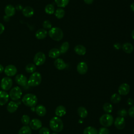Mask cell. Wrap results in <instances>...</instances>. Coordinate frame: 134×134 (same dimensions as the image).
<instances>
[{"label":"cell","instance_id":"6da1fadb","mask_svg":"<svg viewBox=\"0 0 134 134\" xmlns=\"http://www.w3.org/2000/svg\"><path fill=\"white\" fill-rule=\"evenodd\" d=\"M49 126L52 131L55 132H59L63 130V123L61 118L55 116L52 117L50 119L49 121Z\"/></svg>","mask_w":134,"mask_h":134},{"label":"cell","instance_id":"7a4b0ae2","mask_svg":"<svg viewBox=\"0 0 134 134\" xmlns=\"http://www.w3.org/2000/svg\"><path fill=\"white\" fill-rule=\"evenodd\" d=\"M21 100L23 103L26 106L32 107L37 105L38 98L35 95L31 93H28L23 97Z\"/></svg>","mask_w":134,"mask_h":134},{"label":"cell","instance_id":"3957f363","mask_svg":"<svg viewBox=\"0 0 134 134\" xmlns=\"http://www.w3.org/2000/svg\"><path fill=\"white\" fill-rule=\"evenodd\" d=\"M48 34L52 39L57 41L62 40L63 37V32L62 29L57 27H52L49 30Z\"/></svg>","mask_w":134,"mask_h":134},{"label":"cell","instance_id":"277c9868","mask_svg":"<svg viewBox=\"0 0 134 134\" xmlns=\"http://www.w3.org/2000/svg\"><path fill=\"white\" fill-rule=\"evenodd\" d=\"M42 81V77L40 73L38 72H35L31 74L28 80V84L32 87L39 85Z\"/></svg>","mask_w":134,"mask_h":134},{"label":"cell","instance_id":"5b68a950","mask_svg":"<svg viewBox=\"0 0 134 134\" xmlns=\"http://www.w3.org/2000/svg\"><path fill=\"white\" fill-rule=\"evenodd\" d=\"M114 118L109 114H105L99 118V122L104 127H109L111 126L114 122Z\"/></svg>","mask_w":134,"mask_h":134},{"label":"cell","instance_id":"8992f818","mask_svg":"<svg viewBox=\"0 0 134 134\" xmlns=\"http://www.w3.org/2000/svg\"><path fill=\"white\" fill-rule=\"evenodd\" d=\"M22 95L21 88L18 86H15L11 89L9 93V96L13 101L19 100Z\"/></svg>","mask_w":134,"mask_h":134},{"label":"cell","instance_id":"52a82bcc","mask_svg":"<svg viewBox=\"0 0 134 134\" xmlns=\"http://www.w3.org/2000/svg\"><path fill=\"white\" fill-rule=\"evenodd\" d=\"M13 85V80L8 76L3 77L1 82V87L3 91L9 90Z\"/></svg>","mask_w":134,"mask_h":134},{"label":"cell","instance_id":"ba28073f","mask_svg":"<svg viewBox=\"0 0 134 134\" xmlns=\"http://www.w3.org/2000/svg\"><path fill=\"white\" fill-rule=\"evenodd\" d=\"M46 59V57L44 53L42 52H38L35 54L34 58V62L36 65L40 66L45 62Z\"/></svg>","mask_w":134,"mask_h":134},{"label":"cell","instance_id":"9c48e42d","mask_svg":"<svg viewBox=\"0 0 134 134\" xmlns=\"http://www.w3.org/2000/svg\"><path fill=\"white\" fill-rule=\"evenodd\" d=\"M17 72L16 67L12 64L7 65L4 69L5 74L8 77L15 75Z\"/></svg>","mask_w":134,"mask_h":134},{"label":"cell","instance_id":"30bf717a","mask_svg":"<svg viewBox=\"0 0 134 134\" xmlns=\"http://www.w3.org/2000/svg\"><path fill=\"white\" fill-rule=\"evenodd\" d=\"M114 122L116 128L119 130L123 129L125 127L126 122L125 118L124 117L120 116L116 117L115 120L114 121Z\"/></svg>","mask_w":134,"mask_h":134},{"label":"cell","instance_id":"8fae6325","mask_svg":"<svg viewBox=\"0 0 134 134\" xmlns=\"http://www.w3.org/2000/svg\"><path fill=\"white\" fill-rule=\"evenodd\" d=\"M29 127L34 130L40 129L42 127V122L40 120L37 118H34L29 122Z\"/></svg>","mask_w":134,"mask_h":134},{"label":"cell","instance_id":"7c38bea8","mask_svg":"<svg viewBox=\"0 0 134 134\" xmlns=\"http://www.w3.org/2000/svg\"><path fill=\"white\" fill-rule=\"evenodd\" d=\"M16 82L19 85L24 86L28 83V80L25 75L22 74H18L15 77Z\"/></svg>","mask_w":134,"mask_h":134},{"label":"cell","instance_id":"4fadbf2b","mask_svg":"<svg viewBox=\"0 0 134 134\" xmlns=\"http://www.w3.org/2000/svg\"><path fill=\"white\" fill-rule=\"evenodd\" d=\"M130 91V86L127 83H124L121 84L118 87V92L119 95H126Z\"/></svg>","mask_w":134,"mask_h":134},{"label":"cell","instance_id":"5bb4252c","mask_svg":"<svg viewBox=\"0 0 134 134\" xmlns=\"http://www.w3.org/2000/svg\"><path fill=\"white\" fill-rule=\"evenodd\" d=\"M76 70L80 74L83 75L86 74L88 70L87 64L84 62H81L79 63L76 66Z\"/></svg>","mask_w":134,"mask_h":134},{"label":"cell","instance_id":"9a60e30c","mask_svg":"<svg viewBox=\"0 0 134 134\" xmlns=\"http://www.w3.org/2000/svg\"><path fill=\"white\" fill-rule=\"evenodd\" d=\"M9 94L4 91H0V106L6 104L9 99Z\"/></svg>","mask_w":134,"mask_h":134},{"label":"cell","instance_id":"2e32d148","mask_svg":"<svg viewBox=\"0 0 134 134\" xmlns=\"http://www.w3.org/2000/svg\"><path fill=\"white\" fill-rule=\"evenodd\" d=\"M18 103L15 101H10L7 106V110L10 113L15 112L18 107Z\"/></svg>","mask_w":134,"mask_h":134},{"label":"cell","instance_id":"e0dca14e","mask_svg":"<svg viewBox=\"0 0 134 134\" xmlns=\"http://www.w3.org/2000/svg\"><path fill=\"white\" fill-rule=\"evenodd\" d=\"M4 11H5L6 16L8 17H12L14 16L16 12L15 7L12 5H10V4L7 5L5 6Z\"/></svg>","mask_w":134,"mask_h":134},{"label":"cell","instance_id":"ac0fdd59","mask_svg":"<svg viewBox=\"0 0 134 134\" xmlns=\"http://www.w3.org/2000/svg\"><path fill=\"white\" fill-rule=\"evenodd\" d=\"M54 65L55 67L59 70H62L66 68L65 63L62 59L60 58H57L54 61Z\"/></svg>","mask_w":134,"mask_h":134},{"label":"cell","instance_id":"d6986e66","mask_svg":"<svg viewBox=\"0 0 134 134\" xmlns=\"http://www.w3.org/2000/svg\"><path fill=\"white\" fill-rule=\"evenodd\" d=\"M23 15L26 17H30L34 14V10L30 6H26L22 10Z\"/></svg>","mask_w":134,"mask_h":134},{"label":"cell","instance_id":"ffe728a7","mask_svg":"<svg viewBox=\"0 0 134 134\" xmlns=\"http://www.w3.org/2000/svg\"><path fill=\"white\" fill-rule=\"evenodd\" d=\"M74 50L75 51V52L80 55H83L86 53V50L85 47L82 45V44H77L76 45L74 48Z\"/></svg>","mask_w":134,"mask_h":134},{"label":"cell","instance_id":"44dd1931","mask_svg":"<svg viewBox=\"0 0 134 134\" xmlns=\"http://www.w3.org/2000/svg\"><path fill=\"white\" fill-rule=\"evenodd\" d=\"M66 114V109L64 106L59 105L55 109V114L58 117H61L65 115Z\"/></svg>","mask_w":134,"mask_h":134},{"label":"cell","instance_id":"7402d4cb","mask_svg":"<svg viewBox=\"0 0 134 134\" xmlns=\"http://www.w3.org/2000/svg\"><path fill=\"white\" fill-rule=\"evenodd\" d=\"M35 111L36 114L39 116H44L47 113L46 107L42 105H38L35 108Z\"/></svg>","mask_w":134,"mask_h":134},{"label":"cell","instance_id":"603a6c76","mask_svg":"<svg viewBox=\"0 0 134 134\" xmlns=\"http://www.w3.org/2000/svg\"><path fill=\"white\" fill-rule=\"evenodd\" d=\"M47 31H46V29H38L36 34H35V36L38 39H43L47 37Z\"/></svg>","mask_w":134,"mask_h":134},{"label":"cell","instance_id":"cb8c5ba5","mask_svg":"<svg viewBox=\"0 0 134 134\" xmlns=\"http://www.w3.org/2000/svg\"><path fill=\"white\" fill-rule=\"evenodd\" d=\"M122 49L125 53H131L133 50V46L129 42H126L122 44Z\"/></svg>","mask_w":134,"mask_h":134},{"label":"cell","instance_id":"d4e9b609","mask_svg":"<svg viewBox=\"0 0 134 134\" xmlns=\"http://www.w3.org/2000/svg\"><path fill=\"white\" fill-rule=\"evenodd\" d=\"M60 54L61 53L59 49L57 48H52L50 49V51H49L48 55H49V57L51 58L57 59L60 56Z\"/></svg>","mask_w":134,"mask_h":134},{"label":"cell","instance_id":"484cf974","mask_svg":"<svg viewBox=\"0 0 134 134\" xmlns=\"http://www.w3.org/2000/svg\"><path fill=\"white\" fill-rule=\"evenodd\" d=\"M77 114L81 118H85L87 117L88 112L84 107L80 106L77 109Z\"/></svg>","mask_w":134,"mask_h":134},{"label":"cell","instance_id":"4316f807","mask_svg":"<svg viewBox=\"0 0 134 134\" xmlns=\"http://www.w3.org/2000/svg\"><path fill=\"white\" fill-rule=\"evenodd\" d=\"M18 134H31V129L29 126L24 125L19 129Z\"/></svg>","mask_w":134,"mask_h":134},{"label":"cell","instance_id":"83f0119b","mask_svg":"<svg viewBox=\"0 0 134 134\" xmlns=\"http://www.w3.org/2000/svg\"><path fill=\"white\" fill-rule=\"evenodd\" d=\"M83 134H98V130L93 127L88 126L84 129Z\"/></svg>","mask_w":134,"mask_h":134},{"label":"cell","instance_id":"f1b7e54d","mask_svg":"<svg viewBox=\"0 0 134 134\" xmlns=\"http://www.w3.org/2000/svg\"><path fill=\"white\" fill-rule=\"evenodd\" d=\"M103 109L106 114H109L112 112L113 107L111 104L109 103H105L103 106Z\"/></svg>","mask_w":134,"mask_h":134},{"label":"cell","instance_id":"f546056e","mask_svg":"<svg viewBox=\"0 0 134 134\" xmlns=\"http://www.w3.org/2000/svg\"><path fill=\"white\" fill-rule=\"evenodd\" d=\"M55 16L58 19L62 18L65 15V11L62 8H58L54 13Z\"/></svg>","mask_w":134,"mask_h":134},{"label":"cell","instance_id":"4dcf8cb0","mask_svg":"<svg viewBox=\"0 0 134 134\" xmlns=\"http://www.w3.org/2000/svg\"><path fill=\"white\" fill-rule=\"evenodd\" d=\"M121 100V96L119 94H113L110 97V101L114 104L118 103Z\"/></svg>","mask_w":134,"mask_h":134},{"label":"cell","instance_id":"1f68e13d","mask_svg":"<svg viewBox=\"0 0 134 134\" xmlns=\"http://www.w3.org/2000/svg\"><path fill=\"white\" fill-rule=\"evenodd\" d=\"M55 4L59 7H65L69 3L70 0H54Z\"/></svg>","mask_w":134,"mask_h":134},{"label":"cell","instance_id":"d6a6232c","mask_svg":"<svg viewBox=\"0 0 134 134\" xmlns=\"http://www.w3.org/2000/svg\"><path fill=\"white\" fill-rule=\"evenodd\" d=\"M69 48V43L68 42H64L61 46L60 48V52L61 53L63 54L67 52Z\"/></svg>","mask_w":134,"mask_h":134},{"label":"cell","instance_id":"836d02e7","mask_svg":"<svg viewBox=\"0 0 134 134\" xmlns=\"http://www.w3.org/2000/svg\"><path fill=\"white\" fill-rule=\"evenodd\" d=\"M45 12L49 15L53 14L54 12V7L52 4H48L45 6L44 8Z\"/></svg>","mask_w":134,"mask_h":134},{"label":"cell","instance_id":"e575fe53","mask_svg":"<svg viewBox=\"0 0 134 134\" xmlns=\"http://www.w3.org/2000/svg\"><path fill=\"white\" fill-rule=\"evenodd\" d=\"M36 70V67L35 65L33 63H29L25 67L26 71L29 73H34Z\"/></svg>","mask_w":134,"mask_h":134},{"label":"cell","instance_id":"d590c367","mask_svg":"<svg viewBox=\"0 0 134 134\" xmlns=\"http://www.w3.org/2000/svg\"><path fill=\"white\" fill-rule=\"evenodd\" d=\"M30 121V117L27 115H23L21 118V122L24 125H28Z\"/></svg>","mask_w":134,"mask_h":134},{"label":"cell","instance_id":"8d00e7d4","mask_svg":"<svg viewBox=\"0 0 134 134\" xmlns=\"http://www.w3.org/2000/svg\"><path fill=\"white\" fill-rule=\"evenodd\" d=\"M42 26L44 29H50L52 28L51 23L48 20H46L43 21L42 23Z\"/></svg>","mask_w":134,"mask_h":134},{"label":"cell","instance_id":"74e56055","mask_svg":"<svg viewBox=\"0 0 134 134\" xmlns=\"http://www.w3.org/2000/svg\"><path fill=\"white\" fill-rule=\"evenodd\" d=\"M50 130L47 127H41L39 131V134H50Z\"/></svg>","mask_w":134,"mask_h":134},{"label":"cell","instance_id":"f35d334b","mask_svg":"<svg viewBox=\"0 0 134 134\" xmlns=\"http://www.w3.org/2000/svg\"><path fill=\"white\" fill-rule=\"evenodd\" d=\"M98 134H109V130L106 127H102L99 129Z\"/></svg>","mask_w":134,"mask_h":134},{"label":"cell","instance_id":"ab89813d","mask_svg":"<svg viewBox=\"0 0 134 134\" xmlns=\"http://www.w3.org/2000/svg\"><path fill=\"white\" fill-rule=\"evenodd\" d=\"M117 114L120 116V117H125L127 114V111L126 109H121L120 110H119L117 112Z\"/></svg>","mask_w":134,"mask_h":134},{"label":"cell","instance_id":"60d3db41","mask_svg":"<svg viewBox=\"0 0 134 134\" xmlns=\"http://www.w3.org/2000/svg\"><path fill=\"white\" fill-rule=\"evenodd\" d=\"M128 114L131 117L134 118V105L130 107V108L128 109Z\"/></svg>","mask_w":134,"mask_h":134},{"label":"cell","instance_id":"b9f144b4","mask_svg":"<svg viewBox=\"0 0 134 134\" xmlns=\"http://www.w3.org/2000/svg\"><path fill=\"white\" fill-rule=\"evenodd\" d=\"M114 47L115 49H117V50H118V49H120L121 47V44L119 43H115L114 44Z\"/></svg>","mask_w":134,"mask_h":134},{"label":"cell","instance_id":"7bdbcfd3","mask_svg":"<svg viewBox=\"0 0 134 134\" xmlns=\"http://www.w3.org/2000/svg\"><path fill=\"white\" fill-rule=\"evenodd\" d=\"M4 30H5L4 26L2 23H0V35L3 32Z\"/></svg>","mask_w":134,"mask_h":134},{"label":"cell","instance_id":"ee69618b","mask_svg":"<svg viewBox=\"0 0 134 134\" xmlns=\"http://www.w3.org/2000/svg\"><path fill=\"white\" fill-rule=\"evenodd\" d=\"M84 1L87 4H91L94 2V0H84Z\"/></svg>","mask_w":134,"mask_h":134},{"label":"cell","instance_id":"f6af8a7d","mask_svg":"<svg viewBox=\"0 0 134 134\" xmlns=\"http://www.w3.org/2000/svg\"><path fill=\"white\" fill-rule=\"evenodd\" d=\"M127 103L129 105H131L133 104V99L131 98H129L127 100Z\"/></svg>","mask_w":134,"mask_h":134},{"label":"cell","instance_id":"bcb514c9","mask_svg":"<svg viewBox=\"0 0 134 134\" xmlns=\"http://www.w3.org/2000/svg\"><path fill=\"white\" fill-rule=\"evenodd\" d=\"M130 9L131 10L134 12V2L131 3L130 4Z\"/></svg>","mask_w":134,"mask_h":134},{"label":"cell","instance_id":"7dc6e473","mask_svg":"<svg viewBox=\"0 0 134 134\" xmlns=\"http://www.w3.org/2000/svg\"><path fill=\"white\" fill-rule=\"evenodd\" d=\"M4 70V68L3 67V66L0 64V73H2Z\"/></svg>","mask_w":134,"mask_h":134},{"label":"cell","instance_id":"c3c4849f","mask_svg":"<svg viewBox=\"0 0 134 134\" xmlns=\"http://www.w3.org/2000/svg\"><path fill=\"white\" fill-rule=\"evenodd\" d=\"M131 37L134 39V29L132 30V31L131 32Z\"/></svg>","mask_w":134,"mask_h":134},{"label":"cell","instance_id":"681fc988","mask_svg":"<svg viewBox=\"0 0 134 134\" xmlns=\"http://www.w3.org/2000/svg\"><path fill=\"white\" fill-rule=\"evenodd\" d=\"M51 134H58V133H55V132H53V133H52Z\"/></svg>","mask_w":134,"mask_h":134},{"label":"cell","instance_id":"f907efd6","mask_svg":"<svg viewBox=\"0 0 134 134\" xmlns=\"http://www.w3.org/2000/svg\"><path fill=\"white\" fill-rule=\"evenodd\" d=\"M133 133H134V128H133Z\"/></svg>","mask_w":134,"mask_h":134}]
</instances>
